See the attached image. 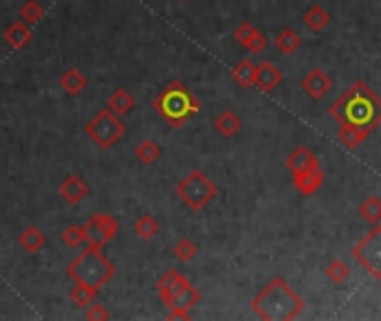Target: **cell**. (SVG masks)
Here are the masks:
<instances>
[{"instance_id": "28", "label": "cell", "mask_w": 381, "mask_h": 321, "mask_svg": "<svg viewBox=\"0 0 381 321\" xmlns=\"http://www.w3.org/2000/svg\"><path fill=\"white\" fill-rule=\"evenodd\" d=\"M359 217L363 221H368L370 226L381 224V199L379 196H368V199H363V203L359 205Z\"/></svg>"}, {"instance_id": "18", "label": "cell", "mask_w": 381, "mask_h": 321, "mask_svg": "<svg viewBox=\"0 0 381 321\" xmlns=\"http://www.w3.org/2000/svg\"><path fill=\"white\" fill-rule=\"evenodd\" d=\"M243 128V123L241 118L232 112V109H223L216 118H214V130L216 134H221L223 139H232V137H237V134L241 132Z\"/></svg>"}, {"instance_id": "35", "label": "cell", "mask_w": 381, "mask_h": 321, "mask_svg": "<svg viewBox=\"0 0 381 321\" xmlns=\"http://www.w3.org/2000/svg\"><path fill=\"white\" fill-rule=\"evenodd\" d=\"M186 3H188V0H186Z\"/></svg>"}, {"instance_id": "27", "label": "cell", "mask_w": 381, "mask_h": 321, "mask_svg": "<svg viewBox=\"0 0 381 321\" xmlns=\"http://www.w3.org/2000/svg\"><path fill=\"white\" fill-rule=\"evenodd\" d=\"M158 230H161V226H158V221L154 217H150V214L139 217L137 224H134V234H137V237L143 239V241L154 239L158 234Z\"/></svg>"}, {"instance_id": "5", "label": "cell", "mask_w": 381, "mask_h": 321, "mask_svg": "<svg viewBox=\"0 0 381 321\" xmlns=\"http://www.w3.org/2000/svg\"><path fill=\"white\" fill-rule=\"evenodd\" d=\"M174 194L192 212H201L219 196V188L203 170H192L176 183Z\"/></svg>"}, {"instance_id": "11", "label": "cell", "mask_w": 381, "mask_h": 321, "mask_svg": "<svg viewBox=\"0 0 381 321\" xmlns=\"http://www.w3.org/2000/svg\"><path fill=\"white\" fill-rule=\"evenodd\" d=\"M235 41L248 49L250 54H261V52H265V47H268L265 34L256 29L252 22H241L239 25V27L235 29Z\"/></svg>"}, {"instance_id": "4", "label": "cell", "mask_w": 381, "mask_h": 321, "mask_svg": "<svg viewBox=\"0 0 381 321\" xmlns=\"http://www.w3.org/2000/svg\"><path fill=\"white\" fill-rule=\"evenodd\" d=\"M114 275L116 266L101 252V248H92V245H88V250H83L67 266V277H71L76 283H85V286L98 292H101L105 283L114 279Z\"/></svg>"}, {"instance_id": "25", "label": "cell", "mask_w": 381, "mask_h": 321, "mask_svg": "<svg viewBox=\"0 0 381 321\" xmlns=\"http://www.w3.org/2000/svg\"><path fill=\"white\" fill-rule=\"evenodd\" d=\"M232 78H235L241 85V88L252 90L254 83H256V65L252 63L250 58L239 60V63L232 67Z\"/></svg>"}, {"instance_id": "23", "label": "cell", "mask_w": 381, "mask_h": 321, "mask_svg": "<svg viewBox=\"0 0 381 321\" xmlns=\"http://www.w3.org/2000/svg\"><path fill=\"white\" fill-rule=\"evenodd\" d=\"M301 45H303V39L294 29H290V27L281 29L277 34V39H275V47L279 49L281 54H286V56L297 54L299 49H301Z\"/></svg>"}, {"instance_id": "15", "label": "cell", "mask_w": 381, "mask_h": 321, "mask_svg": "<svg viewBox=\"0 0 381 321\" xmlns=\"http://www.w3.org/2000/svg\"><path fill=\"white\" fill-rule=\"evenodd\" d=\"M281 83H284V71H281L275 63L263 60L261 65H256V83H254V88L259 90V92L270 94V92H275Z\"/></svg>"}, {"instance_id": "19", "label": "cell", "mask_w": 381, "mask_h": 321, "mask_svg": "<svg viewBox=\"0 0 381 321\" xmlns=\"http://www.w3.org/2000/svg\"><path fill=\"white\" fill-rule=\"evenodd\" d=\"M18 243H20V248H22L25 252L36 254V252H41V250L45 248L47 237H45V232H43L41 228L29 226V228H25V230L20 232Z\"/></svg>"}, {"instance_id": "9", "label": "cell", "mask_w": 381, "mask_h": 321, "mask_svg": "<svg viewBox=\"0 0 381 321\" xmlns=\"http://www.w3.org/2000/svg\"><path fill=\"white\" fill-rule=\"evenodd\" d=\"M301 90L310 101H321V98L333 90V78H330L321 67L308 69L301 78Z\"/></svg>"}, {"instance_id": "32", "label": "cell", "mask_w": 381, "mask_h": 321, "mask_svg": "<svg viewBox=\"0 0 381 321\" xmlns=\"http://www.w3.org/2000/svg\"><path fill=\"white\" fill-rule=\"evenodd\" d=\"M96 294H98V290L85 286V283H76V286H74L71 292H69V299L76 303L78 308H88L90 303H94Z\"/></svg>"}, {"instance_id": "30", "label": "cell", "mask_w": 381, "mask_h": 321, "mask_svg": "<svg viewBox=\"0 0 381 321\" xmlns=\"http://www.w3.org/2000/svg\"><path fill=\"white\" fill-rule=\"evenodd\" d=\"M172 254H174L181 264H190L192 259L199 254V245H196L192 239H188V237H183V239H179L176 243H174V248H172Z\"/></svg>"}, {"instance_id": "2", "label": "cell", "mask_w": 381, "mask_h": 321, "mask_svg": "<svg viewBox=\"0 0 381 321\" xmlns=\"http://www.w3.org/2000/svg\"><path fill=\"white\" fill-rule=\"evenodd\" d=\"M252 313L263 321H292L303 315L305 301L284 277L270 279L265 286L254 294Z\"/></svg>"}, {"instance_id": "12", "label": "cell", "mask_w": 381, "mask_h": 321, "mask_svg": "<svg viewBox=\"0 0 381 321\" xmlns=\"http://www.w3.org/2000/svg\"><path fill=\"white\" fill-rule=\"evenodd\" d=\"M286 165L290 170V175H303V172H310L321 168V160L310 150L308 145H299L297 150H292L286 158Z\"/></svg>"}, {"instance_id": "33", "label": "cell", "mask_w": 381, "mask_h": 321, "mask_svg": "<svg viewBox=\"0 0 381 321\" xmlns=\"http://www.w3.org/2000/svg\"><path fill=\"white\" fill-rule=\"evenodd\" d=\"M60 239H63L67 248H81V245L85 243V228L83 226H69L63 230Z\"/></svg>"}, {"instance_id": "22", "label": "cell", "mask_w": 381, "mask_h": 321, "mask_svg": "<svg viewBox=\"0 0 381 321\" xmlns=\"http://www.w3.org/2000/svg\"><path fill=\"white\" fill-rule=\"evenodd\" d=\"M60 88L69 96H78L85 88H88V78L83 76V71L76 67H69L60 74Z\"/></svg>"}, {"instance_id": "31", "label": "cell", "mask_w": 381, "mask_h": 321, "mask_svg": "<svg viewBox=\"0 0 381 321\" xmlns=\"http://www.w3.org/2000/svg\"><path fill=\"white\" fill-rule=\"evenodd\" d=\"M18 14H20V20L27 22L29 27H32V25H36L45 16V9H43V5L39 3V0H25Z\"/></svg>"}, {"instance_id": "34", "label": "cell", "mask_w": 381, "mask_h": 321, "mask_svg": "<svg viewBox=\"0 0 381 321\" xmlns=\"http://www.w3.org/2000/svg\"><path fill=\"white\" fill-rule=\"evenodd\" d=\"M112 315H109V310L103 306V303H90L88 306V319H92V321H105V319H109Z\"/></svg>"}, {"instance_id": "21", "label": "cell", "mask_w": 381, "mask_h": 321, "mask_svg": "<svg viewBox=\"0 0 381 321\" xmlns=\"http://www.w3.org/2000/svg\"><path fill=\"white\" fill-rule=\"evenodd\" d=\"M370 130L366 128H354V125H341L339 132H337V141L348 147V150H354V147H359L368 137H370Z\"/></svg>"}, {"instance_id": "20", "label": "cell", "mask_w": 381, "mask_h": 321, "mask_svg": "<svg viewBox=\"0 0 381 321\" xmlns=\"http://www.w3.org/2000/svg\"><path fill=\"white\" fill-rule=\"evenodd\" d=\"M134 105H137V101H134V96H132V92H127V90H123V88H118V90H114L112 92V96L107 98V109H112V112L116 114V116H127L132 109H134Z\"/></svg>"}, {"instance_id": "14", "label": "cell", "mask_w": 381, "mask_h": 321, "mask_svg": "<svg viewBox=\"0 0 381 321\" xmlns=\"http://www.w3.org/2000/svg\"><path fill=\"white\" fill-rule=\"evenodd\" d=\"M186 286H190V281L183 277L179 270H167L165 275L158 277V281H156V292H158V297H161V301L167 306L172 301V297H174L176 292H181Z\"/></svg>"}, {"instance_id": "6", "label": "cell", "mask_w": 381, "mask_h": 321, "mask_svg": "<svg viewBox=\"0 0 381 321\" xmlns=\"http://www.w3.org/2000/svg\"><path fill=\"white\" fill-rule=\"evenodd\" d=\"M125 123L120 116H116L112 109H101L88 125H85V134L103 150L114 147L123 137H125Z\"/></svg>"}, {"instance_id": "29", "label": "cell", "mask_w": 381, "mask_h": 321, "mask_svg": "<svg viewBox=\"0 0 381 321\" xmlns=\"http://www.w3.org/2000/svg\"><path fill=\"white\" fill-rule=\"evenodd\" d=\"M324 273H326V277H328L330 283H335V286H341V283L350 277V268H348L346 261H343V259H333V261L326 266Z\"/></svg>"}, {"instance_id": "8", "label": "cell", "mask_w": 381, "mask_h": 321, "mask_svg": "<svg viewBox=\"0 0 381 321\" xmlns=\"http://www.w3.org/2000/svg\"><path fill=\"white\" fill-rule=\"evenodd\" d=\"M85 228V241L92 248H105L109 241H114V237L118 234V221L112 214H103V212H96L88 219V224L83 226Z\"/></svg>"}, {"instance_id": "10", "label": "cell", "mask_w": 381, "mask_h": 321, "mask_svg": "<svg viewBox=\"0 0 381 321\" xmlns=\"http://www.w3.org/2000/svg\"><path fill=\"white\" fill-rule=\"evenodd\" d=\"M201 290L194 288L192 283L190 286H186L181 292H176L174 297H172V301L167 303L169 308V319H190V310L194 306H199L201 301Z\"/></svg>"}, {"instance_id": "1", "label": "cell", "mask_w": 381, "mask_h": 321, "mask_svg": "<svg viewBox=\"0 0 381 321\" xmlns=\"http://www.w3.org/2000/svg\"><path fill=\"white\" fill-rule=\"evenodd\" d=\"M330 116L339 125H354L375 132L381 123V98L366 81H354L337 101L330 105Z\"/></svg>"}, {"instance_id": "24", "label": "cell", "mask_w": 381, "mask_h": 321, "mask_svg": "<svg viewBox=\"0 0 381 321\" xmlns=\"http://www.w3.org/2000/svg\"><path fill=\"white\" fill-rule=\"evenodd\" d=\"M330 20L333 18H330V14L321 5H312L310 9H305V14H303V25L314 34H321L330 25Z\"/></svg>"}, {"instance_id": "17", "label": "cell", "mask_w": 381, "mask_h": 321, "mask_svg": "<svg viewBox=\"0 0 381 321\" xmlns=\"http://www.w3.org/2000/svg\"><path fill=\"white\" fill-rule=\"evenodd\" d=\"M3 39L5 43L11 47V49H25L29 43H32V27L27 22H22V20H16V22H11L9 27L3 32Z\"/></svg>"}, {"instance_id": "26", "label": "cell", "mask_w": 381, "mask_h": 321, "mask_svg": "<svg viewBox=\"0 0 381 321\" xmlns=\"http://www.w3.org/2000/svg\"><path fill=\"white\" fill-rule=\"evenodd\" d=\"M161 145H158L156 141H152V139H145V141H141L139 145H137V150H134V156H137L141 163H145V165H152V163H156L158 158H161Z\"/></svg>"}, {"instance_id": "7", "label": "cell", "mask_w": 381, "mask_h": 321, "mask_svg": "<svg viewBox=\"0 0 381 321\" xmlns=\"http://www.w3.org/2000/svg\"><path fill=\"white\" fill-rule=\"evenodd\" d=\"M350 254L368 275L381 281V224L373 226L370 232L363 234V239L352 245Z\"/></svg>"}, {"instance_id": "16", "label": "cell", "mask_w": 381, "mask_h": 321, "mask_svg": "<svg viewBox=\"0 0 381 321\" xmlns=\"http://www.w3.org/2000/svg\"><path fill=\"white\" fill-rule=\"evenodd\" d=\"M326 181V172L321 168L303 172V175H292V185L301 196H312L321 190V185Z\"/></svg>"}, {"instance_id": "3", "label": "cell", "mask_w": 381, "mask_h": 321, "mask_svg": "<svg viewBox=\"0 0 381 321\" xmlns=\"http://www.w3.org/2000/svg\"><path fill=\"white\" fill-rule=\"evenodd\" d=\"M152 107L169 128L179 130L192 116L201 112V101L190 92L188 85H183L181 81H172L154 96Z\"/></svg>"}, {"instance_id": "13", "label": "cell", "mask_w": 381, "mask_h": 321, "mask_svg": "<svg viewBox=\"0 0 381 321\" xmlns=\"http://www.w3.org/2000/svg\"><path fill=\"white\" fill-rule=\"evenodd\" d=\"M58 194L63 196V201H65V203H69V205H81L85 199H88L90 185L83 181V177H78V175H69V177H65L63 183H60Z\"/></svg>"}]
</instances>
